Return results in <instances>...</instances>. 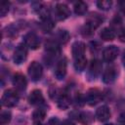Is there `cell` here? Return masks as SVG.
Masks as SVG:
<instances>
[{
	"label": "cell",
	"mask_w": 125,
	"mask_h": 125,
	"mask_svg": "<svg viewBox=\"0 0 125 125\" xmlns=\"http://www.w3.org/2000/svg\"><path fill=\"white\" fill-rule=\"evenodd\" d=\"M100 37L104 41H112L115 38V31L111 27H104L100 32Z\"/></svg>",
	"instance_id": "cell-21"
},
{
	"label": "cell",
	"mask_w": 125,
	"mask_h": 125,
	"mask_svg": "<svg viewBox=\"0 0 125 125\" xmlns=\"http://www.w3.org/2000/svg\"><path fill=\"white\" fill-rule=\"evenodd\" d=\"M73 65H74V68H75V70L77 72L83 71L87 66V59H86V57L84 56V57H81V58L74 59Z\"/></svg>",
	"instance_id": "cell-23"
},
{
	"label": "cell",
	"mask_w": 125,
	"mask_h": 125,
	"mask_svg": "<svg viewBox=\"0 0 125 125\" xmlns=\"http://www.w3.org/2000/svg\"><path fill=\"white\" fill-rule=\"evenodd\" d=\"M70 16V10L64 3H57L55 6V17L58 21H64Z\"/></svg>",
	"instance_id": "cell-9"
},
{
	"label": "cell",
	"mask_w": 125,
	"mask_h": 125,
	"mask_svg": "<svg viewBox=\"0 0 125 125\" xmlns=\"http://www.w3.org/2000/svg\"><path fill=\"white\" fill-rule=\"evenodd\" d=\"M117 75H118V68L114 64H110L106 66V68L103 72V77H102L103 82L104 84H111L116 80Z\"/></svg>",
	"instance_id": "cell-7"
},
{
	"label": "cell",
	"mask_w": 125,
	"mask_h": 125,
	"mask_svg": "<svg viewBox=\"0 0 125 125\" xmlns=\"http://www.w3.org/2000/svg\"><path fill=\"white\" fill-rule=\"evenodd\" d=\"M120 8H121V11L123 12V14L125 15V2H122V3H121Z\"/></svg>",
	"instance_id": "cell-33"
},
{
	"label": "cell",
	"mask_w": 125,
	"mask_h": 125,
	"mask_svg": "<svg viewBox=\"0 0 125 125\" xmlns=\"http://www.w3.org/2000/svg\"><path fill=\"white\" fill-rule=\"evenodd\" d=\"M122 62H123V64H124V66H125V52H124L123 57H122Z\"/></svg>",
	"instance_id": "cell-34"
},
{
	"label": "cell",
	"mask_w": 125,
	"mask_h": 125,
	"mask_svg": "<svg viewBox=\"0 0 125 125\" xmlns=\"http://www.w3.org/2000/svg\"><path fill=\"white\" fill-rule=\"evenodd\" d=\"M28 102L31 105L41 106L45 104V99L42 94V91L39 89H34L30 92L28 96Z\"/></svg>",
	"instance_id": "cell-11"
},
{
	"label": "cell",
	"mask_w": 125,
	"mask_h": 125,
	"mask_svg": "<svg viewBox=\"0 0 125 125\" xmlns=\"http://www.w3.org/2000/svg\"><path fill=\"white\" fill-rule=\"evenodd\" d=\"M13 85L15 87V89L18 91V92H23L25 89H26V86H27V81H26V78L25 76L22 74V73H16L14 76H13Z\"/></svg>",
	"instance_id": "cell-13"
},
{
	"label": "cell",
	"mask_w": 125,
	"mask_h": 125,
	"mask_svg": "<svg viewBox=\"0 0 125 125\" xmlns=\"http://www.w3.org/2000/svg\"><path fill=\"white\" fill-rule=\"evenodd\" d=\"M46 117V110L42 107L35 109L32 113V121L34 125H42Z\"/></svg>",
	"instance_id": "cell-19"
},
{
	"label": "cell",
	"mask_w": 125,
	"mask_h": 125,
	"mask_svg": "<svg viewBox=\"0 0 125 125\" xmlns=\"http://www.w3.org/2000/svg\"><path fill=\"white\" fill-rule=\"evenodd\" d=\"M12 119V113L9 110H3L0 114V123L1 125H7Z\"/></svg>",
	"instance_id": "cell-25"
},
{
	"label": "cell",
	"mask_w": 125,
	"mask_h": 125,
	"mask_svg": "<svg viewBox=\"0 0 125 125\" xmlns=\"http://www.w3.org/2000/svg\"><path fill=\"white\" fill-rule=\"evenodd\" d=\"M58 106L61 109H67L71 104V98L66 91L60 92L56 98Z\"/></svg>",
	"instance_id": "cell-14"
},
{
	"label": "cell",
	"mask_w": 125,
	"mask_h": 125,
	"mask_svg": "<svg viewBox=\"0 0 125 125\" xmlns=\"http://www.w3.org/2000/svg\"><path fill=\"white\" fill-rule=\"evenodd\" d=\"M66 70H67V61L65 58L60 59L55 67V76L58 80H62L64 79L66 75Z\"/></svg>",
	"instance_id": "cell-12"
},
{
	"label": "cell",
	"mask_w": 125,
	"mask_h": 125,
	"mask_svg": "<svg viewBox=\"0 0 125 125\" xmlns=\"http://www.w3.org/2000/svg\"><path fill=\"white\" fill-rule=\"evenodd\" d=\"M27 73H28L30 79L33 82L39 81L42 78V75H43V67H42L41 63L38 62H36V61H33L28 65Z\"/></svg>",
	"instance_id": "cell-5"
},
{
	"label": "cell",
	"mask_w": 125,
	"mask_h": 125,
	"mask_svg": "<svg viewBox=\"0 0 125 125\" xmlns=\"http://www.w3.org/2000/svg\"><path fill=\"white\" fill-rule=\"evenodd\" d=\"M104 18L98 13H91L86 19L84 26L81 28V33L83 36H90L94 31L103 23Z\"/></svg>",
	"instance_id": "cell-1"
},
{
	"label": "cell",
	"mask_w": 125,
	"mask_h": 125,
	"mask_svg": "<svg viewBox=\"0 0 125 125\" xmlns=\"http://www.w3.org/2000/svg\"><path fill=\"white\" fill-rule=\"evenodd\" d=\"M19 94L17 90L14 89H8L6 90L1 98V104L3 106L6 107H13L15 105H17L18 102H19Z\"/></svg>",
	"instance_id": "cell-2"
},
{
	"label": "cell",
	"mask_w": 125,
	"mask_h": 125,
	"mask_svg": "<svg viewBox=\"0 0 125 125\" xmlns=\"http://www.w3.org/2000/svg\"><path fill=\"white\" fill-rule=\"evenodd\" d=\"M85 51H86V46L81 41H76L71 46V53H72L73 59L84 57L85 56Z\"/></svg>",
	"instance_id": "cell-16"
},
{
	"label": "cell",
	"mask_w": 125,
	"mask_h": 125,
	"mask_svg": "<svg viewBox=\"0 0 125 125\" xmlns=\"http://www.w3.org/2000/svg\"><path fill=\"white\" fill-rule=\"evenodd\" d=\"M105 125H113V124H111V123H109V124H105Z\"/></svg>",
	"instance_id": "cell-35"
},
{
	"label": "cell",
	"mask_w": 125,
	"mask_h": 125,
	"mask_svg": "<svg viewBox=\"0 0 125 125\" xmlns=\"http://www.w3.org/2000/svg\"><path fill=\"white\" fill-rule=\"evenodd\" d=\"M61 125H75V124L70 120H64V121H62L61 123Z\"/></svg>",
	"instance_id": "cell-32"
},
{
	"label": "cell",
	"mask_w": 125,
	"mask_h": 125,
	"mask_svg": "<svg viewBox=\"0 0 125 125\" xmlns=\"http://www.w3.org/2000/svg\"><path fill=\"white\" fill-rule=\"evenodd\" d=\"M119 49L115 45H109L105 47L103 51V59L105 62H112L118 56Z\"/></svg>",
	"instance_id": "cell-10"
},
{
	"label": "cell",
	"mask_w": 125,
	"mask_h": 125,
	"mask_svg": "<svg viewBox=\"0 0 125 125\" xmlns=\"http://www.w3.org/2000/svg\"><path fill=\"white\" fill-rule=\"evenodd\" d=\"M9 7H10V3L7 1H3L0 5V16L1 17H5L8 12H9Z\"/></svg>",
	"instance_id": "cell-26"
},
{
	"label": "cell",
	"mask_w": 125,
	"mask_h": 125,
	"mask_svg": "<svg viewBox=\"0 0 125 125\" xmlns=\"http://www.w3.org/2000/svg\"><path fill=\"white\" fill-rule=\"evenodd\" d=\"M118 123L121 125H125V111L122 112L118 117Z\"/></svg>",
	"instance_id": "cell-30"
},
{
	"label": "cell",
	"mask_w": 125,
	"mask_h": 125,
	"mask_svg": "<svg viewBox=\"0 0 125 125\" xmlns=\"http://www.w3.org/2000/svg\"><path fill=\"white\" fill-rule=\"evenodd\" d=\"M102 68H103L102 62L98 59H93L88 66V71H87L88 78L90 80H95L102 72Z\"/></svg>",
	"instance_id": "cell-6"
},
{
	"label": "cell",
	"mask_w": 125,
	"mask_h": 125,
	"mask_svg": "<svg viewBox=\"0 0 125 125\" xmlns=\"http://www.w3.org/2000/svg\"><path fill=\"white\" fill-rule=\"evenodd\" d=\"M117 35H118V39H119L121 42L125 43V27L120 28V29L117 31Z\"/></svg>",
	"instance_id": "cell-28"
},
{
	"label": "cell",
	"mask_w": 125,
	"mask_h": 125,
	"mask_svg": "<svg viewBox=\"0 0 125 125\" xmlns=\"http://www.w3.org/2000/svg\"><path fill=\"white\" fill-rule=\"evenodd\" d=\"M103 97H104V94L102 91H100L97 88H91L87 91L84 99L86 104H88L91 106H94L103 100Z\"/></svg>",
	"instance_id": "cell-3"
},
{
	"label": "cell",
	"mask_w": 125,
	"mask_h": 125,
	"mask_svg": "<svg viewBox=\"0 0 125 125\" xmlns=\"http://www.w3.org/2000/svg\"><path fill=\"white\" fill-rule=\"evenodd\" d=\"M112 6L111 0H100L97 2V7L102 11H108Z\"/></svg>",
	"instance_id": "cell-24"
},
{
	"label": "cell",
	"mask_w": 125,
	"mask_h": 125,
	"mask_svg": "<svg viewBox=\"0 0 125 125\" xmlns=\"http://www.w3.org/2000/svg\"><path fill=\"white\" fill-rule=\"evenodd\" d=\"M55 27V21H53V19L51 17L45 18V19H41V22H40V28L43 32L47 33V32H51Z\"/></svg>",
	"instance_id": "cell-20"
},
{
	"label": "cell",
	"mask_w": 125,
	"mask_h": 125,
	"mask_svg": "<svg viewBox=\"0 0 125 125\" xmlns=\"http://www.w3.org/2000/svg\"><path fill=\"white\" fill-rule=\"evenodd\" d=\"M69 38H70V34H69V32L67 30H65V29H60V30H58L56 32V34L54 35V38L53 39L57 43H59L60 45H63V44H66L68 42Z\"/></svg>",
	"instance_id": "cell-18"
},
{
	"label": "cell",
	"mask_w": 125,
	"mask_h": 125,
	"mask_svg": "<svg viewBox=\"0 0 125 125\" xmlns=\"http://www.w3.org/2000/svg\"><path fill=\"white\" fill-rule=\"evenodd\" d=\"M90 46H91V52L93 53H97L99 50H100V45H99V43L98 42H91L90 43Z\"/></svg>",
	"instance_id": "cell-29"
},
{
	"label": "cell",
	"mask_w": 125,
	"mask_h": 125,
	"mask_svg": "<svg viewBox=\"0 0 125 125\" xmlns=\"http://www.w3.org/2000/svg\"><path fill=\"white\" fill-rule=\"evenodd\" d=\"M23 43L26 45L27 48L31 50H36L40 46V38L35 32H27L23 36Z\"/></svg>",
	"instance_id": "cell-8"
},
{
	"label": "cell",
	"mask_w": 125,
	"mask_h": 125,
	"mask_svg": "<svg viewBox=\"0 0 125 125\" xmlns=\"http://www.w3.org/2000/svg\"><path fill=\"white\" fill-rule=\"evenodd\" d=\"M110 115H111V112L107 105H102V106L98 107L96 110V113H95V116L101 122L107 121L110 118Z\"/></svg>",
	"instance_id": "cell-17"
},
{
	"label": "cell",
	"mask_w": 125,
	"mask_h": 125,
	"mask_svg": "<svg viewBox=\"0 0 125 125\" xmlns=\"http://www.w3.org/2000/svg\"><path fill=\"white\" fill-rule=\"evenodd\" d=\"M7 30H8L7 34L9 36H11V37H14V36H16L18 34V29H17V27L15 25H10L9 27H7Z\"/></svg>",
	"instance_id": "cell-27"
},
{
	"label": "cell",
	"mask_w": 125,
	"mask_h": 125,
	"mask_svg": "<svg viewBox=\"0 0 125 125\" xmlns=\"http://www.w3.org/2000/svg\"><path fill=\"white\" fill-rule=\"evenodd\" d=\"M73 9H74V13L77 16H83L86 14V12L88 10V5L83 1H78V2L74 3Z\"/></svg>",
	"instance_id": "cell-22"
},
{
	"label": "cell",
	"mask_w": 125,
	"mask_h": 125,
	"mask_svg": "<svg viewBox=\"0 0 125 125\" xmlns=\"http://www.w3.org/2000/svg\"><path fill=\"white\" fill-rule=\"evenodd\" d=\"M48 125H61V124H60V121H59V119H58V118L53 117L52 119H50V120H49Z\"/></svg>",
	"instance_id": "cell-31"
},
{
	"label": "cell",
	"mask_w": 125,
	"mask_h": 125,
	"mask_svg": "<svg viewBox=\"0 0 125 125\" xmlns=\"http://www.w3.org/2000/svg\"><path fill=\"white\" fill-rule=\"evenodd\" d=\"M71 115L83 125H91L94 122V115L88 111H78L76 113H71Z\"/></svg>",
	"instance_id": "cell-15"
},
{
	"label": "cell",
	"mask_w": 125,
	"mask_h": 125,
	"mask_svg": "<svg viewBox=\"0 0 125 125\" xmlns=\"http://www.w3.org/2000/svg\"><path fill=\"white\" fill-rule=\"evenodd\" d=\"M28 48L26 47V45L22 42L20 43L13 54V61L16 64H21L23 62H25V60L27 59V54H28Z\"/></svg>",
	"instance_id": "cell-4"
}]
</instances>
